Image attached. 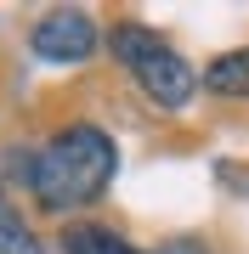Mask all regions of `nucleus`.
<instances>
[{"label": "nucleus", "mask_w": 249, "mask_h": 254, "mask_svg": "<svg viewBox=\"0 0 249 254\" xmlns=\"http://www.w3.org/2000/svg\"><path fill=\"white\" fill-rule=\"evenodd\" d=\"M113 170H119V147H113L108 130L96 125H68L28 158V187H34L40 209L51 215H68V209H85L108 192Z\"/></svg>", "instance_id": "obj_1"}, {"label": "nucleus", "mask_w": 249, "mask_h": 254, "mask_svg": "<svg viewBox=\"0 0 249 254\" xmlns=\"http://www.w3.org/2000/svg\"><path fill=\"white\" fill-rule=\"evenodd\" d=\"M28 46H34L40 63H85V57L96 51V23L85 17V11H74V6L46 11V17L34 23V34H28Z\"/></svg>", "instance_id": "obj_2"}, {"label": "nucleus", "mask_w": 249, "mask_h": 254, "mask_svg": "<svg viewBox=\"0 0 249 254\" xmlns=\"http://www.w3.org/2000/svg\"><path fill=\"white\" fill-rule=\"evenodd\" d=\"M142 79V91H148L159 108H187V102H193V91H198V73H193V63H187V57H175L170 46H159L153 57H142L136 68H130Z\"/></svg>", "instance_id": "obj_3"}, {"label": "nucleus", "mask_w": 249, "mask_h": 254, "mask_svg": "<svg viewBox=\"0 0 249 254\" xmlns=\"http://www.w3.org/2000/svg\"><path fill=\"white\" fill-rule=\"evenodd\" d=\"M204 91L215 96H232V102H249V46L244 51H227L204 68Z\"/></svg>", "instance_id": "obj_4"}, {"label": "nucleus", "mask_w": 249, "mask_h": 254, "mask_svg": "<svg viewBox=\"0 0 249 254\" xmlns=\"http://www.w3.org/2000/svg\"><path fill=\"white\" fill-rule=\"evenodd\" d=\"M63 254H142L136 243H125L113 226H96V220H80V226L63 232Z\"/></svg>", "instance_id": "obj_5"}, {"label": "nucleus", "mask_w": 249, "mask_h": 254, "mask_svg": "<svg viewBox=\"0 0 249 254\" xmlns=\"http://www.w3.org/2000/svg\"><path fill=\"white\" fill-rule=\"evenodd\" d=\"M108 46H113V57H119L125 68H136L142 57H153L159 46H165V40L153 34L148 23H113V34H108Z\"/></svg>", "instance_id": "obj_6"}, {"label": "nucleus", "mask_w": 249, "mask_h": 254, "mask_svg": "<svg viewBox=\"0 0 249 254\" xmlns=\"http://www.w3.org/2000/svg\"><path fill=\"white\" fill-rule=\"evenodd\" d=\"M0 254H40V237L23 226V215L0 198Z\"/></svg>", "instance_id": "obj_7"}]
</instances>
